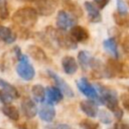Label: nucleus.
Masks as SVG:
<instances>
[{
	"mask_svg": "<svg viewBox=\"0 0 129 129\" xmlns=\"http://www.w3.org/2000/svg\"><path fill=\"white\" fill-rule=\"evenodd\" d=\"M12 19L17 25L30 28L37 21V11L32 7H22L13 14Z\"/></svg>",
	"mask_w": 129,
	"mask_h": 129,
	"instance_id": "nucleus-1",
	"label": "nucleus"
},
{
	"mask_svg": "<svg viewBox=\"0 0 129 129\" xmlns=\"http://www.w3.org/2000/svg\"><path fill=\"white\" fill-rule=\"evenodd\" d=\"M16 72L18 76L24 81H31L35 76V71L32 64L28 61L26 55H21L19 57V62L16 66Z\"/></svg>",
	"mask_w": 129,
	"mask_h": 129,
	"instance_id": "nucleus-2",
	"label": "nucleus"
},
{
	"mask_svg": "<svg viewBox=\"0 0 129 129\" xmlns=\"http://www.w3.org/2000/svg\"><path fill=\"white\" fill-rule=\"evenodd\" d=\"M101 90V97L100 100L102 102V104H104L108 109H110L111 111H116L119 107H118V98L116 93L113 90L107 89V88H100Z\"/></svg>",
	"mask_w": 129,
	"mask_h": 129,
	"instance_id": "nucleus-3",
	"label": "nucleus"
},
{
	"mask_svg": "<svg viewBox=\"0 0 129 129\" xmlns=\"http://www.w3.org/2000/svg\"><path fill=\"white\" fill-rule=\"evenodd\" d=\"M77 86L79 88V90L82 92V94H84L85 96H87L88 98H91L93 100L98 99V92L97 90L89 83V81L86 78H82L77 82Z\"/></svg>",
	"mask_w": 129,
	"mask_h": 129,
	"instance_id": "nucleus-4",
	"label": "nucleus"
},
{
	"mask_svg": "<svg viewBox=\"0 0 129 129\" xmlns=\"http://www.w3.org/2000/svg\"><path fill=\"white\" fill-rule=\"evenodd\" d=\"M76 20L75 18L72 17L71 14H69L68 12L61 10L57 13V16H56V26L58 27L59 30H67L68 28L72 27L74 24H75Z\"/></svg>",
	"mask_w": 129,
	"mask_h": 129,
	"instance_id": "nucleus-5",
	"label": "nucleus"
},
{
	"mask_svg": "<svg viewBox=\"0 0 129 129\" xmlns=\"http://www.w3.org/2000/svg\"><path fill=\"white\" fill-rule=\"evenodd\" d=\"M48 73V75L50 76V78L54 81V83H55V85L57 86V88L61 91V93L63 94V95H66L67 97H69V98H72V97H74V91L72 90V88L68 85V83L63 80V79H61L58 75H56L55 73H53V72H51V71H48L47 72Z\"/></svg>",
	"mask_w": 129,
	"mask_h": 129,
	"instance_id": "nucleus-6",
	"label": "nucleus"
},
{
	"mask_svg": "<svg viewBox=\"0 0 129 129\" xmlns=\"http://www.w3.org/2000/svg\"><path fill=\"white\" fill-rule=\"evenodd\" d=\"M70 36L75 42H82L89 38V32L84 27L80 25H75L71 28Z\"/></svg>",
	"mask_w": 129,
	"mask_h": 129,
	"instance_id": "nucleus-7",
	"label": "nucleus"
},
{
	"mask_svg": "<svg viewBox=\"0 0 129 129\" xmlns=\"http://www.w3.org/2000/svg\"><path fill=\"white\" fill-rule=\"evenodd\" d=\"M21 109L23 114L27 117V118H33L35 117L36 113H37V108H36V104L34 103V101H32L30 98H24L21 102Z\"/></svg>",
	"mask_w": 129,
	"mask_h": 129,
	"instance_id": "nucleus-8",
	"label": "nucleus"
},
{
	"mask_svg": "<svg viewBox=\"0 0 129 129\" xmlns=\"http://www.w3.org/2000/svg\"><path fill=\"white\" fill-rule=\"evenodd\" d=\"M37 11L42 15H49L55 9L53 0H35Z\"/></svg>",
	"mask_w": 129,
	"mask_h": 129,
	"instance_id": "nucleus-9",
	"label": "nucleus"
},
{
	"mask_svg": "<svg viewBox=\"0 0 129 129\" xmlns=\"http://www.w3.org/2000/svg\"><path fill=\"white\" fill-rule=\"evenodd\" d=\"M45 94L47 96V104H56L62 99V93L57 87H47L45 89Z\"/></svg>",
	"mask_w": 129,
	"mask_h": 129,
	"instance_id": "nucleus-10",
	"label": "nucleus"
},
{
	"mask_svg": "<svg viewBox=\"0 0 129 129\" xmlns=\"http://www.w3.org/2000/svg\"><path fill=\"white\" fill-rule=\"evenodd\" d=\"M61 67H62L63 72L67 75H74L77 72V70H78L77 60L73 56H70V55H67V56L62 57V59H61Z\"/></svg>",
	"mask_w": 129,
	"mask_h": 129,
	"instance_id": "nucleus-11",
	"label": "nucleus"
},
{
	"mask_svg": "<svg viewBox=\"0 0 129 129\" xmlns=\"http://www.w3.org/2000/svg\"><path fill=\"white\" fill-rule=\"evenodd\" d=\"M80 108L88 117L94 118L98 115V106L94 101H90V100L82 101L80 104Z\"/></svg>",
	"mask_w": 129,
	"mask_h": 129,
	"instance_id": "nucleus-12",
	"label": "nucleus"
},
{
	"mask_svg": "<svg viewBox=\"0 0 129 129\" xmlns=\"http://www.w3.org/2000/svg\"><path fill=\"white\" fill-rule=\"evenodd\" d=\"M85 8L87 10L88 17H89L91 22H99V21H101L102 16H101V14L99 12L98 7L95 4L87 1V2H85Z\"/></svg>",
	"mask_w": 129,
	"mask_h": 129,
	"instance_id": "nucleus-13",
	"label": "nucleus"
},
{
	"mask_svg": "<svg viewBox=\"0 0 129 129\" xmlns=\"http://www.w3.org/2000/svg\"><path fill=\"white\" fill-rule=\"evenodd\" d=\"M39 117L41 120H43L45 122H51L55 117L54 108L49 104L42 106L40 111H39Z\"/></svg>",
	"mask_w": 129,
	"mask_h": 129,
	"instance_id": "nucleus-14",
	"label": "nucleus"
},
{
	"mask_svg": "<svg viewBox=\"0 0 129 129\" xmlns=\"http://www.w3.org/2000/svg\"><path fill=\"white\" fill-rule=\"evenodd\" d=\"M27 52H28V54H29L32 58H34V59H36V60H39V61L44 60V59L46 58V55H45L43 49L40 48L39 46L35 45V44L29 45V46L27 47Z\"/></svg>",
	"mask_w": 129,
	"mask_h": 129,
	"instance_id": "nucleus-15",
	"label": "nucleus"
},
{
	"mask_svg": "<svg viewBox=\"0 0 129 129\" xmlns=\"http://www.w3.org/2000/svg\"><path fill=\"white\" fill-rule=\"evenodd\" d=\"M0 39L6 43H12L16 40V34L7 26H0Z\"/></svg>",
	"mask_w": 129,
	"mask_h": 129,
	"instance_id": "nucleus-16",
	"label": "nucleus"
},
{
	"mask_svg": "<svg viewBox=\"0 0 129 129\" xmlns=\"http://www.w3.org/2000/svg\"><path fill=\"white\" fill-rule=\"evenodd\" d=\"M103 45H104V48L109 53H111L114 57H118L119 56L118 47H117V41H116V39L114 37H110V38L106 39L103 42Z\"/></svg>",
	"mask_w": 129,
	"mask_h": 129,
	"instance_id": "nucleus-17",
	"label": "nucleus"
},
{
	"mask_svg": "<svg viewBox=\"0 0 129 129\" xmlns=\"http://www.w3.org/2000/svg\"><path fill=\"white\" fill-rule=\"evenodd\" d=\"M1 111L4 115H6L9 119L13 121H17L19 119V111L15 106L12 105H4L1 108Z\"/></svg>",
	"mask_w": 129,
	"mask_h": 129,
	"instance_id": "nucleus-18",
	"label": "nucleus"
},
{
	"mask_svg": "<svg viewBox=\"0 0 129 129\" xmlns=\"http://www.w3.org/2000/svg\"><path fill=\"white\" fill-rule=\"evenodd\" d=\"M0 88L2 89L3 92H5V93H7L8 95H10L13 99H16V98L19 97V93H18V91L16 90V88L13 87L11 84H9L8 82L4 81V80L1 79V78H0Z\"/></svg>",
	"mask_w": 129,
	"mask_h": 129,
	"instance_id": "nucleus-19",
	"label": "nucleus"
},
{
	"mask_svg": "<svg viewBox=\"0 0 129 129\" xmlns=\"http://www.w3.org/2000/svg\"><path fill=\"white\" fill-rule=\"evenodd\" d=\"M31 93H32V96H33V99L34 101L38 102V103H41L44 101V97H45V90L44 88L39 85V84H36L32 87L31 89Z\"/></svg>",
	"mask_w": 129,
	"mask_h": 129,
	"instance_id": "nucleus-20",
	"label": "nucleus"
},
{
	"mask_svg": "<svg viewBox=\"0 0 129 129\" xmlns=\"http://www.w3.org/2000/svg\"><path fill=\"white\" fill-rule=\"evenodd\" d=\"M78 59H79L81 66H82V68H83L84 70L87 69L89 66H92V62H93V60H94V59L92 58L91 54H90L88 51H84V50H82V51L79 52V54H78Z\"/></svg>",
	"mask_w": 129,
	"mask_h": 129,
	"instance_id": "nucleus-21",
	"label": "nucleus"
},
{
	"mask_svg": "<svg viewBox=\"0 0 129 129\" xmlns=\"http://www.w3.org/2000/svg\"><path fill=\"white\" fill-rule=\"evenodd\" d=\"M80 126L83 129H101V127L98 123L93 122L92 120H89V119H84L80 123Z\"/></svg>",
	"mask_w": 129,
	"mask_h": 129,
	"instance_id": "nucleus-22",
	"label": "nucleus"
},
{
	"mask_svg": "<svg viewBox=\"0 0 129 129\" xmlns=\"http://www.w3.org/2000/svg\"><path fill=\"white\" fill-rule=\"evenodd\" d=\"M9 16V10L6 0H0V18L6 19Z\"/></svg>",
	"mask_w": 129,
	"mask_h": 129,
	"instance_id": "nucleus-23",
	"label": "nucleus"
},
{
	"mask_svg": "<svg viewBox=\"0 0 129 129\" xmlns=\"http://www.w3.org/2000/svg\"><path fill=\"white\" fill-rule=\"evenodd\" d=\"M99 118H100L101 122L104 123V124H110L113 120L111 114L108 111H105V110H101V112L99 113Z\"/></svg>",
	"mask_w": 129,
	"mask_h": 129,
	"instance_id": "nucleus-24",
	"label": "nucleus"
},
{
	"mask_svg": "<svg viewBox=\"0 0 129 129\" xmlns=\"http://www.w3.org/2000/svg\"><path fill=\"white\" fill-rule=\"evenodd\" d=\"M117 10H118V14L121 16H125L128 13V8L127 5L125 3V1L123 0H117Z\"/></svg>",
	"mask_w": 129,
	"mask_h": 129,
	"instance_id": "nucleus-25",
	"label": "nucleus"
},
{
	"mask_svg": "<svg viewBox=\"0 0 129 129\" xmlns=\"http://www.w3.org/2000/svg\"><path fill=\"white\" fill-rule=\"evenodd\" d=\"M68 4H69V3H68ZM66 6L68 7V9H69L73 14L77 15L78 17L82 15V9H81L77 4H75V3H71V2H70V4H69V5H66Z\"/></svg>",
	"mask_w": 129,
	"mask_h": 129,
	"instance_id": "nucleus-26",
	"label": "nucleus"
},
{
	"mask_svg": "<svg viewBox=\"0 0 129 129\" xmlns=\"http://www.w3.org/2000/svg\"><path fill=\"white\" fill-rule=\"evenodd\" d=\"M12 99L13 98L10 95H8L7 93H5L3 91H0V101L1 102H3V103H5V104L8 105V103H10L12 101Z\"/></svg>",
	"mask_w": 129,
	"mask_h": 129,
	"instance_id": "nucleus-27",
	"label": "nucleus"
},
{
	"mask_svg": "<svg viewBox=\"0 0 129 129\" xmlns=\"http://www.w3.org/2000/svg\"><path fill=\"white\" fill-rule=\"evenodd\" d=\"M122 48L126 53H129V34H127L122 41Z\"/></svg>",
	"mask_w": 129,
	"mask_h": 129,
	"instance_id": "nucleus-28",
	"label": "nucleus"
},
{
	"mask_svg": "<svg viewBox=\"0 0 129 129\" xmlns=\"http://www.w3.org/2000/svg\"><path fill=\"white\" fill-rule=\"evenodd\" d=\"M21 129H37V123L34 121H29L21 127Z\"/></svg>",
	"mask_w": 129,
	"mask_h": 129,
	"instance_id": "nucleus-29",
	"label": "nucleus"
},
{
	"mask_svg": "<svg viewBox=\"0 0 129 129\" xmlns=\"http://www.w3.org/2000/svg\"><path fill=\"white\" fill-rule=\"evenodd\" d=\"M110 0H94V3L95 5L99 8V9H103L109 2Z\"/></svg>",
	"mask_w": 129,
	"mask_h": 129,
	"instance_id": "nucleus-30",
	"label": "nucleus"
},
{
	"mask_svg": "<svg viewBox=\"0 0 129 129\" xmlns=\"http://www.w3.org/2000/svg\"><path fill=\"white\" fill-rule=\"evenodd\" d=\"M110 129H129V124L125 123H116L112 128Z\"/></svg>",
	"mask_w": 129,
	"mask_h": 129,
	"instance_id": "nucleus-31",
	"label": "nucleus"
},
{
	"mask_svg": "<svg viewBox=\"0 0 129 129\" xmlns=\"http://www.w3.org/2000/svg\"><path fill=\"white\" fill-rule=\"evenodd\" d=\"M122 101H123V105H124L125 109L129 111V96L128 95H123L122 96Z\"/></svg>",
	"mask_w": 129,
	"mask_h": 129,
	"instance_id": "nucleus-32",
	"label": "nucleus"
},
{
	"mask_svg": "<svg viewBox=\"0 0 129 129\" xmlns=\"http://www.w3.org/2000/svg\"><path fill=\"white\" fill-rule=\"evenodd\" d=\"M114 114H115V117H116L118 120H121V118H122V116H123V111H122L120 108H118L116 111H114Z\"/></svg>",
	"mask_w": 129,
	"mask_h": 129,
	"instance_id": "nucleus-33",
	"label": "nucleus"
},
{
	"mask_svg": "<svg viewBox=\"0 0 129 129\" xmlns=\"http://www.w3.org/2000/svg\"><path fill=\"white\" fill-rule=\"evenodd\" d=\"M22 1H26V2H32V1H35V0H22Z\"/></svg>",
	"mask_w": 129,
	"mask_h": 129,
	"instance_id": "nucleus-34",
	"label": "nucleus"
},
{
	"mask_svg": "<svg viewBox=\"0 0 129 129\" xmlns=\"http://www.w3.org/2000/svg\"><path fill=\"white\" fill-rule=\"evenodd\" d=\"M127 3H128V4H129V0H127Z\"/></svg>",
	"mask_w": 129,
	"mask_h": 129,
	"instance_id": "nucleus-35",
	"label": "nucleus"
}]
</instances>
